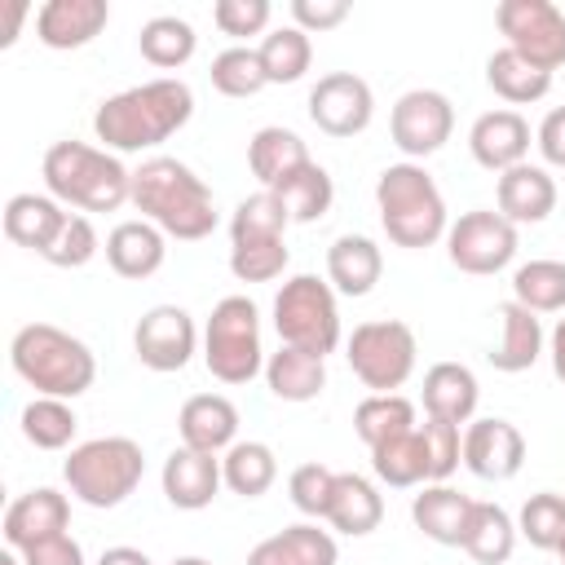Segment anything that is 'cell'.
<instances>
[{"label": "cell", "mask_w": 565, "mask_h": 565, "mask_svg": "<svg viewBox=\"0 0 565 565\" xmlns=\"http://www.w3.org/2000/svg\"><path fill=\"white\" fill-rule=\"evenodd\" d=\"M194 340H199L194 318L181 305H154L150 313H141L132 331V349L150 371H181L194 353Z\"/></svg>", "instance_id": "obj_14"}, {"label": "cell", "mask_w": 565, "mask_h": 565, "mask_svg": "<svg viewBox=\"0 0 565 565\" xmlns=\"http://www.w3.org/2000/svg\"><path fill=\"white\" fill-rule=\"evenodd\" d=\"M132 207L141 212V221L159 225L163 234L181 243H199L216 230V203H212L207 181L168 154L146 159L132 172Z\"/></svg>", "instance_id": "obj_2"}, {"label": "cell", "mask_w": 565, "mask_h": 565, "mask_svg": "<svg viewBox=\"0 0 565 565\" xmlns=\"http://www.w3.org/2000/svg\"><path fill=\"white\" fill-rule=\"evenodd\" d=\"M353 428H358V437L375 450V446H384V441H393V437H402V433H415L419 424H415V406H411L402 393H371V397L358 402Z\"/></svg>", "instance_id": "obj_35"}, {"label": "cell", "mask_w": 565, "mask_h": 565, "mask_svg": "<svg viewBox=\"0 0 565 565\" xmlns=\"http://www.w3.org/2000/svg\"><path fill=\"white\" fill-rule=\"evenodd\" d=\"M327 521L331 530L349 534V539H362L371 534L380 521H384V499L380 490L358 477V472H335V486H331V503H327Z\"/></svg>", "instance_id": "obj_28"}, {"label": "cell", "mask_w": 565, "mask_h": 565, "mask_svg": "<svg viewBox=\"0 0 565 565\" xmlns=\"http://www.w3.org/2000/svg\"><path fill=\"white\" fill-rule=\"evenodd\" d=\"M260 313L247 296H225L203 331V362L221 384H247L265 358H260Z\"/></svg>", "instance_id": "obj_8"}, {"label": "cell", "mask_w": 565, "mask_h": 565, "mask_svg": "<svg viewBox=\"0 0 565 565\" xmlns=\"http://www.w3.org/2000/svg\"><path fill=\"white\" fill-rule=\"evenodd\" d=\"M66 216L71 212L49 194H13L4 203V234H9V243L31 247V252L44 256L49 243L57 238V230L66 225Z\"/></svg>", "instance_id": "obj_25"}, {"label": "cell", "mask_w": 565, "mask_h": 565, "mask_svg": "<svg viewBox=\"0 0 565 565\" xmlns=\"http://www.w3.org/2000/svg\"><path fill=\"white\" fill-rule=\"evenodd\" d=\"M380 225L397 247H433L446 225V199L419 163H388L375 181Z\"/></svg>", "instance_id": "obj_5"}, {"label": "cell", "mask_w": 565, "mask_h": 565, "mask_svg": "<svg viewBox=\"0 0 565 565\" xmlns=\"http://www.w3.org/2000/svg\"><path fill=\"white\" fill-rule=\"evenodd\" d=\"M97 230H93V221L84 216V212H71L66 216V225L57 230V238L49 243V252H44V260L49 265H57V269H79V265H88L93 256H97Z\"/></svg>", "instance_id": "obj_46"}, {"label": "cell", "mask_w": 565, "mask_h": 565, "mask_svg": "<svg viewBox=\"0 0 565 565\" xmlns=\"http://www.w3.org/2000/svg\"><path fill=\"white\" fill-rule=\"evenodd\" d=\"M516 547V521L499 503H472L468 530H463V552L477 565H503Z\"/></svg>", "instance_id": "obj_32"}, {"label": "cell", "mask_w": 565, "mask_h": 565, "mask_svg": "<svg viewBox=\"0 0 565 565\" xmlns=\"http://www.w3.org/2000/svg\"><path fill=\"white\" fill-rule=\"evenodd\" d=\"M534 141H539V150H543V159H547L552 168H565V106H556V110L543 115Z\"/></svg>", "instance_id": "obj_52"}, {"label": "cell", "mask_w": 565, "mask_h": 565, "mask_svg": "<svg viewBox=\"0 0 565 565\" xmlns=\"http://www.w3.org/2000/svg\"><path fill=\"white\" fill-rule=\"evenodd\" d=\"M97 565H150V556L137 552V547H106Z\"/></svg>", "instance_id": "obj_53"}, {"label": "cell", "mask_w": 565, "mask_h": 565, "mask_svg": "<svg viewBox=\"0 0 565 565\" xmlns=\"http://www.w3.org/2000/svg\"><path fill=\"white\" fill-rule=\"evenodd\" d=\"M486 84H490L503 102L525 106V102L547 97L552 75H547V71H539L534 62H525L521 53H512V49L503 44V49H499V53H490V62H486Z\"/></svg>", "instance_id": "obj_33"}, {"label": "cell", "mask_w": 565, "mask_h": 565, "mask_svg": "<svg viewBox=\"0 0 565 565\" xmlns=\"http://www.w3.org/2000/svg\"><path fill=\"white\" fill-rule=\"evenodd\" d=\"M66 521H71V503L66 494L40 486V490H26L18 494L9 508H4V543L13 552H26L31 543L40 539H53V534H66Z\"/></svg>", "instance_id": "obj_16"}, {"label": "cell", "mask_w": 565, "mask_h": 565, "mask_svg": "<svg viewBox=\"0 0 565 565\" xmlns=\"http://www.w3.org/2000/svg\"><path fill=\"white\" fill-rule=\"evenodd\" d=\"M22 18H26V4H9V18H4V40H0V49H9V44L18 40V26H22Z\"/></svg>", "instance_id": "obj_55"}, {"label": "cell", "mask_w": 565, "mask_h": 565, "mask_svg": "<svg viewBox=\"0 0 565 565\" xmlns=\"http://www.w3.org/2000/svg\"><path fill=\"white\" fill-rule=\"evenodd\" d=\"M477 375L459 362H437L424 375V411L428 419H446V424H468L477 411Z\"/></svg>", "instance_id": "obj_27"}, {"label": "cell", "mask_w": 565, "mask_h": 565, "mask_svg": "<svg viewBox=\"0 0 565 565\" xmlns=\"http://www.w3.org/2000/svg\"><path fill=\"white\" fill-rule=\"evenodd\" d=\"M419 433H424V446H428V481H446L463 463V433H459V424L424 419Z\"/></svg>", "instance_id": "obj_47"}, {"label": "cell", "mask_w": 565, "mask_h": 565, "mask_svg": "<svg viewBox=\"0 0 565 565\" xmlns=\"http://www.w3.org/2000/svg\"><path fill=\"white\" fill-rule=\"evenodd\" d=\"M168 256L163 230L150 221H119L106 234V260L119 278H150Z\"/></svg>", "instance_id": "obj_23"}, {"label": "cell", "mask_w": 565, "mask_h": 565, "mask_svg": "<svg viewBox=\"0 0 565 565\" xmlns=\"http://www.w3.org/2000/svg\"><path fill=\"white\" fill-rule=\"evenodd\" d=\"M335 561H340L335 539L309 521L278 530L247 552V565H335Z\"/></svg>", "instance_id": "obj_24"}, {"label": "cell", "mask_w": 565, "mask_h": 565, "mask_svg": "<svg viewBox=\"0 0 565 565\" xmlns=\"http://www.w3.org/2000/svg\"><path fill=\"white\" fill-rule=\"evenodd\" d=\"M516 534H525L530 547H539V552H556L561 539H565V494H556V490L530 494L525 508H521Z\"/></svg>", "instance_id": "obj_43"}, {"label": "cell", "mask_w": 565, "mask_h": 565, "mask_svg": "<svg viewBox=\"0 0 565 565\" xmlns=\"http://www.w3.org/2000/svg\"><path fill=\"white\" fill-rule=\"evenodd\" d=\"M375 115L371 84L353 71H331L309 88V119L327 137H358Z\"/></svg>", "instance_id": "obj_13"}, {"label": "cell", "mask_w": 565, "mask_h": 565, "mask_svg": "<svg viewBox=\"0 0 565 565\" xmlns=\"http://www.w3.org/2000/svg\"><path fill=\"white\" fill-rule=\"evenodd\" d=\"M172 565H212V561H203V556H177Z\"/></svg>", "instance_id": "obj_57"}, {"label": "cell", "mask_w": 565, "mask_h": 565, "mask_svg": "<svg viewBox=\"0 0 565 565\" xmlns=\"http://www.w3.org/2000/svg\"><path fill=\"white\" fill-rule=\"evenodd\" d=\"M499 216H508L512 225H534L547 221L556 207V181L547 177V168L534 163H516L508 172H499Z\"/></svg>", "instance_id": "obj_20"}, {"label": "cell", "mask_w": 565, "mask_h": 565, "mask_svg": "<svg viewBox=\"0 0 565 565\" xmlns=\"http://www.w3.org/2000/svg\"><path fill=\"white\" fill-rule=\"evenodd\" d=\"M0 565H22V552H13V547H9V552H0Z\"/></svg>", "instance_id": "obj_56"}, {"label": "cell", "mask_w": 565, "mask_h": 565, "mask_svg": "<svg viewBox=\"0 0 565 565\" xmlns=\"http://www.w3.org/2000/svg\"><path fill=\"white\" fill-rule=\"evenodd\" d=\"M331 486H335V472L327 463H300L287 481V494L291 503L305 512V516H322L327 521V503H331Z\"/></svg>", "instance_id": "obj_48"}, {"label": "cell", "mask_w": 565, "mask_h": 565, "mask_svg": "<svg viewBox=\"0 0 565 565\" xmlns=\"http://www.w3.org/2000/svg\"><path fill=\"white\" fill-rule=\"evenodd\" d=\"M415 331L397 318H375V322H358L349 344H344V358L353 366V375L371 388V393H393L411 380L415 371Z\"/></svg>", "instance_id": "obj_9"}, {"label": "cell", "mask_w": 565, "mask_h": 565, "mask_svg": "<svg viewBox=\"0 0 565 565\" xmlns=\"http://www.w3.org/2000/svg\"><path fill=\"white\" fill-rule=\"evenodd\" d=\"M274 194H278V203L287 207L291 221L309 225V221L327 216V207H331V199H335V185H331V172L309 159L305 168H296L291 177H282V181L274 185Z\"/></svg>", "instance_id": "obj_34"}, {"label": "cell", "mask_w": 565, "mask_h": 565, "mask_svg": "<svg viewBox=\"0 0 565 565\" xmlns=\"http://www.w3.org/2000/svg\"><path fill=\"white\" fill-rule=\"evenodd\" d=\"M75 428H79V419H75V411L62 397H35L22 411V437L35 450H62V446H71Z\"/></svg>", "instance_id": "obj_42"}, {"label": "cell", "mask_w": 565, "mask_h": 565, "mask_svg": "<svg viewBox=\"0 0 565 565\" xmlns=\"http://www.w3.org/2000/svg\"><path fill=\"white\" fill-rule=\"evenodd\" d=\"M371 468L393 490H406V486L428 481V446H424V433L415 428V433H402V437L375 446L371 450Z\"/></svg>", "instance_id": "obj_37"}, {"label": "cell", "mask_w": 565, "mask_h": 565, "mask_svg": "<svg viewBox=\"0 0 565 565\" xmlns=\"http://www.w3.org/2000/svg\"><path fill=\"white\" fill-rule=\"evenodd\" d=\"M384 274V256L371 238L362 234H340L331 247H327V282L340 291V296H366Z\"/></svg>", "instance_id": "obj_26"}, {"label": "cell", "mask_w": 565, "mask_h": 565, "mask_svg": "<svg viewBox=\"0 0 565 565\" xmlns=\"http://www.w3.org/2000/svg\"><path fill=\"white\" fill-rule=\"evenodd\" d=\"M265 66H260V53L256 49H225L212 57V88L225 93V97H256L265 88Z\"/></svg>", "instance_id": "obj_44"}, {"label": "cell", "mask_w": 565, "mask_h": 565, "mask_svg": "<svg viewBox=\"0 0 565 565\" xmlns=\"http://www.w3.org/2000/svg\"><path fill=\"white\" fill-rule=\"evenodd\" d=\"M221 477H225V486H230L234 494L256 499V494H265V490L274 486L278 459H274V450H269L265 441H234V446L225 450V459H221Z\"/></svg>", "instance_id": "obj_38"}, {"label": "cell", "mask_w": 565, "mask_h": 565, "mask_svg": "<svg viewBox=\"0 0 565 565\" xmlns=\"http://www.w3.org/2000/svg\"><path fill=\"white\" fill-rule=\"evenodd\" d=\"M274 327L278 340L305 353L327 358L340 344V309H335V287L322 282L318 274H296L282 282L274 296Z\"/></svg>", "instance_id": "obj_7"}, {"label": "cell", "mask_w": 565, "mask_h": 565, "mask_svg": "<svg viewBox=\"0 0 565 565\" xmlns=\"http://www.w3.org/2000/svg\"><path fill=\"white\" fill-rule=\"evenodd\" d=\"M141 472H146V455L132 437H93L75 446L71 459L62 463L71 494L88 508H119L141 486Z\"/></svg>", "instance_id": "obj_6"}, {"label": "cell", "mask_w": 565, "mask_h": 565, "mask_svg": "<svg viewBox=\"0 0 565 565\" xmlns=\"http://www.w3.org/2000/svg\"><path fill=\"white\" fill-rule=\"evenodd\" d=\"M450 128H455V106L437 88H411V93H402L397 106H393V119H388L393 146L402 154H411V159L437 154L450 141Z\"/></svg>", "instance_id": "obj_12"}, {"label": "cell", "mask_w": 565, "mask_h": 565, "mask_svg": "<svg viewBox=\"0 0 565 565\" xmlns=\"http://www.w3.org/2000/svg\"><path fill=\"white\" fill-rule=\"evenodd\" d=\"M110 18L106 0H49L35 13V35L49 49H84L88 40L102 35Z\"/></svg>", "instance_id": "obj_19"}, {"label": "cell", "mask_w": 565, "mask_h": 565, "mask_svg": "<svg viewBox=\"0 0 565 565\" xmlns=\"http://www.w3.org/2000/svg\"><path fill=\"white\" fill-rule=\"evenodd\" d=\"M177 428H181V446L190 450H207V455H221L234 446V433H238V411L230 397L221 393H194L181 415H177Z\"/></svg>", "instance_id": "obj_21"}, {"label": "cell", "mask_w": 565, "mask_h": 565, "mask_svg": "<svg viewBox=\"0 0 565 565\" xmlns=\"http://www.w3.org/2000/svg\"><path fill=\"white\" fill-rule=\"evenodd\" d=\"M9 362L40 397L66 402V397L88 393L97 380L93 349L53 322H26L9 344Z\"/></svg>", "instance_id": "obj_4"}, {"label": "cell", "mask_w": 565, "mask_h": 565, "mask_svg": "<svg viewBox=\"0 0 565 565\" xmlns=\"http://www.w3.org/2000/svg\"><path fill=\"white\" fill-rule=\"evenodd\" d=\"M22 565H84V547L71 534H53V539L31 543L22 552Z\"/></svg>", "instance_id": "obj_51"}, {"label": "cell", "mask_w": 565, "mask_h": 565, "mask_svg": "<svg viewBox=\"0 0 565 565\" xmlns=\"http://www.w3.org/2000/svg\"><path fill=\"white\" fill-rule=\"evenodd\" d=\"M265 384L278 402H313L327 388V362L318 353L278 344V353H269L265 362Z\"/></svg>", "instance_id": "obj_29"}, {"label": "cell", "mask_w": 565, "mask_h": 565, "mask_svg": "<svg viewBox=\"0 0 565 565\" xmlns=\"http://www.w3.org/2000/svg\"><path fill=\"white\" fill-rule=\"evenodd\" d=\"M525 463V437L508 419H468L463 428V468L481 481H512Z\"/></svg>", "instance_id": "obj_15"}, {"label": "cell", "mask_w": 565, "mask_h": 565, "mask_svg": "<svg viewBox=\"0 0 565 565\" xmlns=\"http://www.w3.org/2000/svg\"><path fill=\"white\" fill-rule=\"evenodd\" d=\"M472 503H477V499L459 494L455 486L433 481V486H424V490L415 494L411 516H415V525L424 530V539H433V543H441V547H463V530H468Z\"/></svg>", "instance_id": "obj_22"}, {"label": "cell", "mask_w": 565, "mask_h": 565, "mask_svg": "<svg viewBox=\"0 0 565 565\" xmlns=\"http://www.w3.org/2000/svg\"><path fill=\"white\" fill-rule=\"evenodd\" d=\"M556 556H561V565H565V539H561V547H556Z\"/></svg>", "instance_id": "obj_58"}, {"label": "cell", "mask_w": 565, "mask_h": 565, "mask_svg": "<svg viewBox=\"0 0 565 565\" xmlns=\"http://www.w3.org/2000/svg\"><path fill=\"white\" fill-rule=\"evenodd\" d=\"M194 115V93L181 79H150L137 88H124L115 97H106L93 115V132L97 141H106V150H150L159 141H168L177 128H185Z\"/></svg>", "instance_id": "obj_1"}, {"label": "cell", "mask_w": 565, "mask_h": 565, "mask_svg": "<svg viewBox=\"0 0 565 565\" xmlns=\"http://www.w3.org/2000/svg\"><path fill=\"white\" fill-rule=\"evenodd\" d=\"M468 150L481 168L508 172V168L525 163V154H530V124L516 110H486V115H477V124L468 132Z\"/></svg>", "instance_id": "obj_18"}, {"label": "cell", "mask_w": 565, "mask_h": 565, "mask_svg": "<svg viewBox=\"0 0 565 565\" xmlns=\"http://www.w3.org/2000/svg\"><path fill=\"white\" fill-rule=\"evenodd\" d=\"M247 163H252V177L265 190H274L282 177H291L296 168L309 163V150H305V141L291 128H260L247 141Z\"/></svg>", "instance_id": "obj_31"}, {"label": "cell", "mask_w": 565, "mask_h": 565, "mask_svg": "<svg viewBox=\"0 0 565 565\" xmlns=\"http://www.w3.org/2000/svg\"><path fill=\"white\" fill-rule=\"evenodd\" d=\"M194 44H199L194 26H190L185 18H177V13H159V18H150V22L141 26V35H137L141 57H146L150 66H159V71H177V66H185V62L194 57Z\"/></svg>", "instance_id": "obj_36"}, {"label": "cell", "mask_w": 565, "mask_h": 565, "mask_svg": "<svg viewBox=\"0 0 565 565\" xmlns=\"http://www.w3.org/2000/svg\"><path fill=\"white\" fill-rule=\"evenodd\" d=\"M230 269L238 282H269L287 269V243L282 238H260V243H234L230 247Z\"/></svg>", "instance_id": "obj_45"}, {"label": "cell", "mask_w": 565, "mask_h": 565, "mask_svg": "<svg viewBox=\"0 0 565 565\" xmlns=\"http://www.w3.org/2000/svg\"><path fill=\"white\" fill-rule=\"evenodd\" d=\"M291 18L305 35L309 31H331L349 18V0H291Z\"/></svg>", "instance_id": "obj_50"}, {"label": "cell", "mask_w": 565, "mask_h": 565, "mask_svg": "<svg viewBox=\"0 0 565 565\" xmlns=\"http://www.w3.org/2000/svg\"><path fill=\"white\" fill-rule=\"evenodd\" d=\"M44 185L57 203L79 212H115L132 203V172L88 141H53L44 150Z\"/></svg>", "instance_id": "obj_3"}, {"label": "cell", "mask_w": 565, "mask_h": 565, "mask_svg": "<svg viewBox=\"0 0 565 565\" xmlns=\"http://www.w3.org/2000/svg\"><path fill=\"white\" fill-rule=\"evenodd\" d=\"M446 252H450V265L463 274H499L516 256V225L486 207L463 212L446 230Z\"/></svg>", "instance_id": "obj_11"}, {"label": "cell", "mask_w": 565, "mask_h": 565, "mask_svg": "<svg viewBox=\"0 0 565 565\" xmlns=\"http://www.w3.org/2000/svg\"><path fill=\"white\" fill-rule=\"evenodd\" d=\"M256 53H260V66H265V79L269 84H296L309 71V62H313V44H309V35L300 26L269 31Z\"/></svg>", "instance_id": "obj_40"}, {"label": "cell", "mask_w": 565, "mask_h": 565, "mask_svg": "<svg viewBox=\"0 0 565 565\" xmlns=\"http://www.w3.org/2000/svg\"><path fill=\"white\" fill-rule=\"evenodd\" d=\"M512 300L530 313H561L565 309V260H525L512 274Z\"/></svg>", "instance_id": "obj_39"}, {"label": "cell", "mask_w": 565, "mask_h": 565, "mask_svg": "<svg viewBox=\"0 0 565 565\" xmlns=\"http://www.w3.org/2000/svg\"><path fill=\"white\" fill-rule=\"evenodd\" d=\"M494 22L512 53L534 62L539 71L565 66V13L552 0H503L494 9Z\"/></svg>", "instance_id": "obj_10"}, {"label": "cell", "mask_w": 565, "mask_h": 565, "mask_svg": "<svg viewBox=\"0 0 565 565\" xmlns=\"http://www.w3.org/2000/svg\"><path fill=\"white\" fill-rule=\"evenodd\" d=\"M552 371H556V380L565 384V318H561L556 331H552Z\"/></svg>", "instance_id": "obj_54"}, {"label": "cell", "mask_w": 565, "mask_h": 565, "mask_svg": "<svg viewBox=\"0 0 565 565\" xmlns=\"http://www.w3.org/2000/svg\"><path fill=\"white\" fill-rule=\"evenodd\" d=\"M291 225L287 207L278 203L274 190H260V194H247L234 216H230V243H260V238H282V230Z\"/></svg>", "instance_id": "obj_41"}, {"label": "cell", "mask_w": 565, "mask_h": 565, "mask_svg": "<svg viewBox=\"0 0 565 565\" xmlns=\"http://www.w3.org/2000/svg\"><path fill=\"white\" fill-rule=\"evenodd\" d=\"M212 22L234 40L260 35L269 26V0H216L212 4Z\"/></svg>", "instance_id": "obj_49"}, {"label": "cell", "mask_w": 565, "mask_h": 565, "mask_svg": "<svg viewBox=\"0 0 565 565\" xmlns=\"http://www.w3.org/2000/svg\"><path fill=\"white\" fill-rule=\"evenodd\" d=\"M499 327H503V335H499V349L490 353V366L494 371H508V375L530 371L539 362V353H543L539 313H530L525 305L508 300V305H499Z\"/></svg>", "instance_id": "obj_30"}, {"label": "cell", "mask_w": 565, "mask_h": 565, "mask_svg": "<svg viewBox=\"0 0 565 565\" xmlns=\"http://www.w3.org/2000/svg\"><path fill=\"white\" fill-rule=\"evenodd\" d=\"M221 459L207 455V450H190V446H177L168 459H163V494L172 508L181 512H199L216 499L221 490Z\"/></svg>", "instance_id": "obj_17"}]
</instances>
